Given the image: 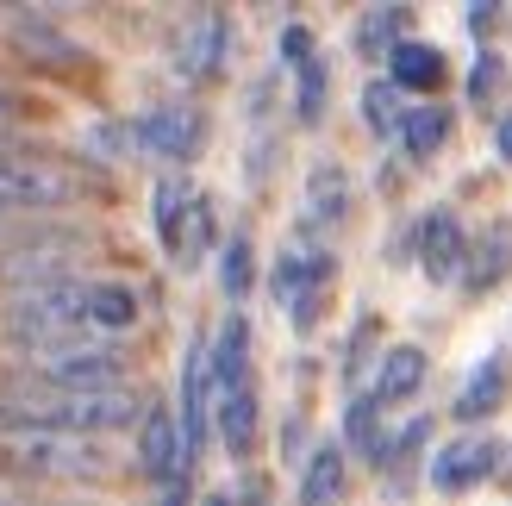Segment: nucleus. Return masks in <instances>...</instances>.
I'll return each instance as SVG.
<instances>
[{
  "mask_svg": "<svg viewBox=\"0 0 512 506\" xmlns=\"http://www.w3.org/2000/svg\"><path fill=\"white\" fill-rule=\"evenodd\" d=\"M0 413H7L13 425H38V432H69V438H107L119 432V425L144 419L138 394L125 388H107V394H63V388H19L0 400Z\"/></svg>",
  "mask_w": 512,
  "mask_h": 506,
  "instance_id": "obj_1",
  "label": "nucleus"
},
{
  "mask_svg": "<svg viewBox=\"0 0 512 506\" xmlns=\"http://www.w3.org/2000/svg\"><path fill=\"white\" fill-rule=\"evenodd\" d=\"M32 369H38V388L107 394V388L125 382L132 350H125L113 332H69V338H57V344H38V350H32Z\"/></svg>",
  "mask_w": 512,
  "mask_h": 506,
  "instance_id": "obj_2",
  "label": "nucleus"
},
{
  "mask_svg": "<svg viewBox=\"0 0 512 506\" xmlns=\"http://www.w3.org/2000/svg\"><path fill=\"white\" fill-rule=\"evenodd\" d=\"M7 457L38 475V482H107L113 475V457L100 438H69V432H38V425H13L7 438Z\"/></svg>",
  "mask_w": 512,
  "mask_h": 506,
  "instance_id": "obj_3",
  "label": "nucleus"
},
{
  "mask_svg": "<svg viewBox=\"0 0 512 506\" xmlns=\"http://www.w3.org/2000/svg\"><path fill=\"white\" fill-rule=\"evenodd\" d=\"M88 194V169L44 150H0V213H44Z\"/></svg>",
  "mask_w": 512,
  "mask_h": 506,
  "instance_id": "obj_4",
  "label": "nucleus"
},
{
  "mask_svg": "<svg viewBox=\"0 0 512 506\" xmlns=\"http://www.w3.org/2000/svg\"><path fill=\"white\" fill-rule=\"evenodd\" d=\"M7 325H13V338L19 344H57L69 332H82L88 325V282H44V288H19L7 300ZM94 332V325H88Z\"/></svg>",
  "mask_w": 512,
  "mask_h": 506,
  "instance_id": "obj_5",
  "label": "nucleus"
},
{
  "mask_svg": "<svg viewBox=\"0 0 512 506\" xmlns=\"http://www.w3.org/2000/svg\"><path fill=\"white\" fill-rule=\"evenodd\" d=\"M331 269H338V263H331L319 244L281 250V263H275V300L294 313V325H313V319H319V300H325Z\"/></svg>",
  "mask_w": 512,
  "mask_h": 506,
  "instance_id": "obj_6",
  "label": "nucleus"
},
{
  "mask_svg": "<svg viewBox=\"0 0 512 506\" xmlns=\"http://www.w3.org/2000/svg\"><path fill=\"white\" fill-rule=\"evenodd\" d=\"M132 144L150 150V157L182 163V157H194V150L207 144V113H194V107H157V113L132 119Z\"/></svg>",
  "mask_w": 512,
  "mask_h": 506,
  "instance_id": "obj_7",
  "label": "nucleus"
},
{
  "mask_svg": "<svg viewBox=\"0 0 512 506\" xmlns=\"http://www.w3.org/2000/svg\"><path fill=\"white\" fill-rule=\"evenodd\" d=\"M207 400H213L207 344H194L188 363H182V419H175V450H182V469H194L200 444H207Z\"/></svg>",
  "mask_w": 512,
  "mask_h": 506,
  "instance_id": "obj_8",
  "label": "nucleus"
},
{
  "mask_svg": "<svg viewBox=\"0 0 512 506\" xmlns=\"http://www.w3.org/2000/svg\"><path fill=\"white\" fill-rule=\"evenodd\" d=\"M494 469H500V444H494V432H463V438H450L438 457H431V482L456 494V488L488 482Z\"/></svg>",
  "mask_w": 512,
  "mask_h": 506,
  "instance_id": "obj_9",
  "label": "nucleus"
},
{
  "mask_svg": "<svg viewBox=\"0 0 512 506\" xmlns=\"http://www.w3.org/2000/svg\"><path fill=\"white\" fill-rule=\"evenodd\" d=\"M225 63V13H194L182 32H175V69L188 82H213Z\"/></svg>",
  "mask_w": 512,
  "mask_h": 506,
  "instance_id": "obj_10",
  "label": "nucleus"
},
{
  "mask_svg": "<svg viewBox=\"0 0 512 506\" xmlns=\"http://www.w3.org/2000/svg\"><path fill=\"white\" fill-rule=\"evenodd\" d=\"M419 263L431 282H456L469 269V244H463V219L456 213H425L419 225Z\"/></svg>",
  "mask_w": 512,
  "mask_h": 506,
  "instance_id": "obj_11",
  "label": "nucleus"
},
{
  "mask_svg": "<svg viewBox=\"0 0 512 506\" xmlns=\"http://www.w3.org/2000/svg\"><path fill=\"white\" fill-rule=\"evenodd\" d=\"M69 263H75V244L69 238H50V244H25L0 257V275L19 288H44V282H69Z\"/></svg>",
  "mask_w": 512,
  "mask_h": 506,
  "instance_id": "obj_12",
  "label": "nucleus"
},
{
  "mask_svg": "<svg viewBox=\"0 0 512 506\" xmlns=\"http://www.w3.org/2000/svg\"><path fill=\"white\" fill-rule=\"evenodd\" d=\"M506 382H512V357H506V350H494V357L469 375V388L456 394V419H488V413H500Z\"/></svg>",
  "mask_w": 512,
  "mask_h": 506,
  "instance_id": "obj_13",
  "label": "nucleus"
},
{
  "mask_svg": "<svg viewBox=\"0 0 512 506\" xmlns=\"http://www.w3.org/2000/svg\"><path fill=\"white\" fill-rule=\"evenodd\" d=\"M207 375H213L219 394L250 382V325L244 319H225L219 325V350H207Z\"/></svg>",
  "mask_w": 512,
  "mask_h": 506,
  "instance_id": "obj_14",
  "label": "nucleus"
},
{
  "mask_svg": "<svg viewBox=\"0 0 512 506\" xmlns=\"http://www.w3.org/2000/svg\"><path fill=\"white\" fill-rule=\"evenodd\" d=\"M419 382H425V350H413V344H400V350H388L381 357V369H375V407H394V400H413L419 394Z\"/></svg>",
  "mask_w": 512,
  "mask_h": 506,
  "instance_id": "obj_15",
  "label": "nucleus"
},
{
  "mask_svg": "<svg viewBox=\"0 0 512 506\" xmlns=\"http://www.w3.org/2000/svg\"><path fill=\"white\" fill-rule=\"evenodd\" d=\"M138 463L144 475H157V482H169L175 469H182V450H175V419L163 407H144V432H138Z\"/></svg>",
  "mask_w": 512,
  "mask_h": 506,
  "instance_id": "obj_16",
  "label": "nucleus"
},
{
  "mask_svg": "<svg viewBox=\"0 0 512 506\" xmlns=\"http://www.w3.org/2000/svg\"><path fill=\"white\" fill-rule=\"evenodd\" d=\"M338 500H344V450L319 444L313 463H306V482H300V506H338Z\"/></svg>",
  "mask_w": 512,
  "mask_h": 506,
  "instance_id": "obj_17",
  "label": "nucleus"
},
{
  "mask_svg": "<svg viewBox=\"0 0 512 506\" xmlns=\"http://www.w3.org/2000/svg\"><path fill=\"white\" fill-rule=\"evenodd\" d=\"M394 88H413V94H425V88H438L444 82V50L438 44H413L406 38L400 50H394Z\"/></svg>",
  "mask_w": 512,
  "mask_h": 506,
  "instance_id": "obj_18",
  "label": "nucleus"
},
{
  "mask_svg": "<svg viewBox=\"0 0 512 506\" xmlns=\"http://www.w3.org/2000/svg\"><path fill=\"white\" fill-rule=\"evenodd\" d=\"M219 438H225L232 457H244V450L256 444V394H250V382L219 394Z\"/></svg>",
  "mask_w": 512,
  "mask_h": 506,
  "instance_id": "obj_19",
  "label": "nucleus"
},
{
  "mask_svg": "<svg viewBox=\"0 0 512 506\" xmlns=\"http://www.w3.org/2000/svg\"><path fill=\"white\" fill-rule=\"evenodd\" d=\"M400 125H406V150H413V163H431L450 144V113L444 107H419V113H406Z\"/></svg>",
  "mask_w": 512,
  "mask_h": 506,
  "instance_id": "obj_20",
  "label": "nucleus"
},
{
  "mask_svg": "<svg viewBox=\"0 0 512 506\" xmlns=\"http://www.w3.org/2000/svg\"><path fill=\"white\" fill-rule=\"evenodd\" d=\"M138 319L132 294L113 288V282H88V325H100V332H125V325Z\"/></svg>",
  "mask_w": 512,
  "mask_h": 506,
  "instance_id": "obj_21",
  "label": "nucleus"
},
{
  "mask_svg": "<svg viewBox=\"0 0 512 506\" xmlns=\"http://www.w3.org/2000/svg\"><path fill=\"white\" fill-rule=\"evenodd\" d=\"M344 438L350 450H363V457L381 469V450H388V438H381V407L363 394V400H350V419H344Z\"/></svg>",
  "mask_w": 512,
  "mask_h": 506,
  "instance_id": "obj_22",
  "label": "nucleus"
},
{
  "mask_svg": "<svg viewBox=\"0 0 512 506\" xmlns=\"http://www.w3.org/2000/svg\"><path fill=\"white\" fill-rule=\"evenodd\" d=\"M13 44L25 50V57H38V63H75V44L57 38V25H32V19H19V25H13Z\"/></svg>",
  "mask_w": 512,
  "mask_h": 506,
  "instance_id": "obj_23",
  "label": "nucleus"
},
{
  "mask_svg": "<svg viewBox=\"0 0 512 506\" xmlns=\"http://www.w3.org/2000/svg\"><path fill=\"white\" fill-rule=\"evenodd\" d=\"M406 19H413V13H406V7H369L363 13V38H356V44H363V57H381V50H400L406 38H400V25Z\"/></svg>",
  "mask_w": 512,
  "mask_h": 506,
  "instance_id": "obj_24",
  "label": "nucleus"
},
{
  "mask_svg": "<svg viewBox=\"0 0 512 506\" xmlns=\"http://www.w3.org/2000/svg\"><path fill=\"white\" fill-rule=\"evenodd\" d=\"M207 238H213V207L207 200H188V213H182V225H175V238H169V250L175 257H200V250H207Z\"/></svg>",
  "mask_w": 512,
  "mask_h": 506,
  "instance_id": "obj_25",
  "label": "nucleus"
},
{
  "mask_svg": "<svg viewBox=\"0 0 512 506\" xmlns=\"http://www.w3.org/2000/svg\"><path fill=\"white\" fill-rule=\"evenodd\" d=\"M350 207V188H344V169H313V219H344Z\"/></svg>",
  "mask_w": 512,
  "mask_h": 506,
  "instance_id": "obj_26",
  "label": "nucleus"
},
{
  "mask_svg": "<svg viewBox=\"0 0 512 506\" xmlns=\"http://www.w3.org/2000/svg\"><path fill=\"white\" fill-rule=\"evenodd\" d=\"M188 182H182V175H169V182L157 188V232H163V244L175 238V225H182V213H188Z\"/></svg>",
  "mask_w": 512,
  "mask_h": 506,
  "instance_id": "obj_27",
  "label": "nucleus"
},
{
  "mask_svg": "<svg viewBox=\"0 0 512 506\" xmlns=\"http://www.w3.org/2000/svg\"><path fill=\"white\" fill-rule=\"evenodd\" d=\"M363 113H369V125H375V132H388V125H400V88H394V82H369V94H363Z\"/></svg>",
  "mask_w": 512,
  "mask_h": 506,
  "instance_id": "obj_28",
  "label": "nucleus"
},
{
  "mask_svg": "<svg viewBox=\"0 0 512 506\" xmlns=\"http://www.w3.org/2000/svg\"><path fill=\"white\" fill-rule=\"evenodd\" d=\"M325 113V63L306 57L300 63V119H319Z\"/></svg>",
  "mask_w": 512,
  "mask_h": 506,
  "instance_id": "obj_29",
  "label": "nucleus"
},
{
  "mask_svg": "<svg viewBox=\"0 0 512 506\" xmlns=\"http://www.w3.org/2000/svg\"><path fill=\"white\" fill-rule=\"evenodd\" d=\"M506 263H512V238H506V232H494V257L481 250V263L469 269V288H494V275H506Z\"/></svg>",
  "mask_w": 512,
  "mask_h": 506,
  "instance_id": "obj_30",
  "label": "nucleus"
},
{
  "mask_svg": "<svg viewBox=\"0 0 512 506\" xmlns=\"http://www.w3.org/2000/svg\"><path fill=\"white\" fill-rule=\"evenodd\" d=\"M244 288H250V244L238 238V244H225V294L238 300Z\"/></svg>",
  "mask_w": 512,
  "mask_h": 506,
  "instance_id": "obj_31",
  "label": "nucleus"
},
{
  "mask_svg": "<svg viewBox=\"0 0 512 506\" xmlns=\"http://www.w3.org/2000/svg\"><path fill=\"white\" fill-rule=\"evenodd\" d=\"M494 88H500V57H481L475 75H469V94H475V100H488Z\"/></svg>",
  "mask_w": 512,
  "mask_h": 506,
  "instance_id": "obj_32",
  "label": "nucleus"
},
{
  "mask_svg": "<svg viewBox=\"0 0 512 506\" xmlns=\"http://www.w3.org/2000/svg\"><path fill=\"white\" fill-rule=\"evenodd\" d=\"M281 57H288V63H306V57H313V38H306V25H288V32H281Z\"/></svg>",
  "mask_w": 512,
  "mask_h": 506,
  "instance_id": "obj_33",
  "label": "nucleus"
},
{
  "mask_svg": "<svg viewBox=\"0 0 512 506\" xmlns=\"http://www.w3.org/2000/svg\"><path fill=\"white\" fill-rule=\"evenodd\" d=\"M494 19H500V7H481V0H475V7H469V25H475V32H488Z\"/></svg>",
  "mask_w": 512,
  "mask_h": 506,
  "instance_id": "obj_34",
  "label": "nucleus"
},
{
  "mask_svg": "<svg viewBox=\"0 0 512 506\" xmlns=\"http://www.w3.org/2000/svg\"><path fill=\"white\" fill-rule=\"evenodd\" d=\"M500 157H506V163H512V119H506V125H500Z\"/></svg>",
  "mask_w": 512,
  "mask_h": 506,
  "instance_id": "obj_35",
  "label": "nucleus"
},
{
  "mask_svg": "<svg viewBox=\"0 0 512 506\" xmlns=\"http://www.w3.org/2000/svg\"><path fill=\"white\" fill-rule=\"evenodd\" d=\"M0 506H25V500H19V494H7V488H0Z\"/></svg>",
  "mask_w": 512,
  "mask_h": 506,
  "instance_id": "obj_36",
  "label": "nucleus"
},
{
  "mask_svg": "<svg viewBox=\"0 0 512 506\" xmlns=\"http://www.w3.org/2000/svg\"><path fill=\"white\" fill-rule=\"evenodd\" d=\"M163 506H182V494H169V500H163Z\"/></svg>",
  "mask_w": 512,
  "mask_h": 506,
  "instance_id": "obj_37",
  "label": "nucleus"
},
{
  "mask_svg": "<svg viewBox=\"0 0 512 506\" xmlns=\"http://www.w3.org/2000/svg\"><path fill=\"white\" fill-rule=\"evenodd\" d=\"M244 506H263V500H256V494H250V500H244Z\"/></svg>",
  "mask_w": 512,
  "mask_h": 506,
  "instance_id": "obj_38",
  "label": "nucleus"
},
{
  "mask_svg": "<svg viewBox=\"0 0 512 506\" xmlns=\"http://www.w3.org/2000/svg\"><path fill=\"white\" fill-rule=\"evenodd\" d=\"M213 506H232V500H213Z\"/></svg>",
  "mask_w": 512,
  "mask_h": 506,
  "instance_id": "obj_39",
  "label": "nucleus"
}]
</instances>
